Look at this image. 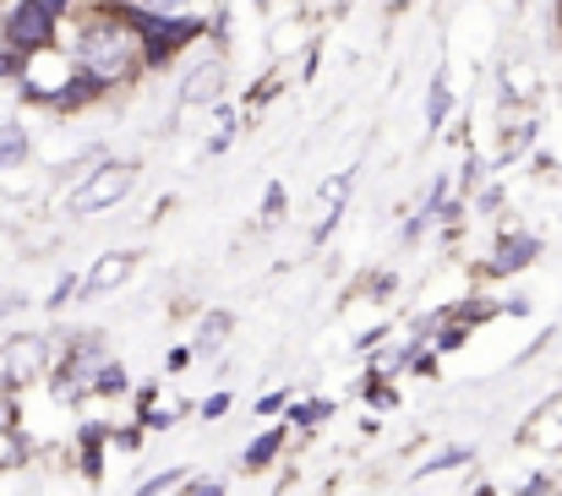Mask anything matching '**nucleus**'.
<instances>
[{
	"label": "nucleus",
	"mask_w": 562,
	"mask_h": 496,
	"mask_svg": "<svg viewBox=\"0 0 562 496\" xmlns=\"http://www.w3.org/2000/svg\"><path fill=\"white\" fill-rule=\"evenodd\" d=\"M132 180H137V169L132 165H99L77 191H71V213H99V207H115L126 191H132Z\"/></svg>",
	"instance_id": "nucleus-1"
},
{
	"label": "nucleus",
	"mask_w": 562,
	"mask_h": 496,
	"mask_svg": "<svg viewBox=\"0 0 562 496\" xmlns=\"http://www.w3.org/2000/svg\"><path fill=\"white\" fill-rule=\"evenodd\" d=\"M126 38L132 33H121V27H93L88 38H82V66H88V77L93 82H115L121 71H126Z\"/></svg>",
	"instance_id": "nucleus-2"
},
{
	"label": "nucleus",
	"mask_w": 562,
	"mask_h": 496,
	"mask_svg": "<svg viewBox=\"0 0 562 496\" xmlns=\"http://www.w3.org/2000/svg\"><path fill=\"white\" fill-rule=\"evenodd\" d=\"M44 365V338H5L0 343V382H27Z\"/></svg>",
	"instance_id": "nucleus-3"
},
{
	"label": "nucleus",
	"mask_w": 562,
	"mask_h": 496,
	"mask_svg": "<svg viewBox=\"0 0 562 496\" xmlns=\"http://www.w3.org/2000/svg\"><path fill=\"white\" fill-rule=\"evenodd\" d=\"M132 268H137V251H110V257L93 262V273H88L77 290H82V295H110V290H121V284L132 279Z\"/></svg>",
	"instance_id": "nucleus-4"
},
{
	"label": "nucleus",
	"mask_w": 562,
	"mask_h": 496,
	"mask_svg": "<svg viewBox=\"0 0 562 496\" xmlns=\"http://www.w3.org/2000/svg\"><path fill=\"white\" fill-rule=\"evenodd\" d=\"M49 22H55V16H49V11H38V5L27 0V5H16V11H11L5 38H11V44H44V38H49Z\"/></svg>",
	"instance_id": "nucleus-5"
},
{
	"label": "nucleus",
	"mask_w": 562,
	"mask_h": 496,
	"mask_svg": "<svg viewBox=\"0 0 562 496\" xmlns=\"http://www.w3.org/2000/svg\"><path fill=\"white\" fill-rule=\"evenodd\" d=\"M143 27H148V49L154 55H170L176 44H187L196 33V22H170V16H143Z\"/></svg>",
	"instance_id": "nucleus-6"
},
{
	"label": "nucleus",
	"mask_w": 562,
	"mask_h": 496,
	"mask_svg": "<svg viewBox=\"0 0 562 496\" xmlns=\"http://www.w3.org/2000/svg\"><path fill=\"white\" fill-rule=\"evenodd\" d=\"M536 251H541V246H536L530 235H514V240H503V246H497V257H492V268H497V273H514V268H525V262H536Z\"/></svg>",
	"instance_id": "nucleus-7"
},
{
	"label": "nucleus",
	"mask_w": 562,
	"mask_h": 496,
	"mask_svg": "<svg viewBox=\"0 0 562 496\" xmlns=\"http://www.w3.org/2000/svg\"><path fill=\"white\" fill-rule=\"evenodd\" d=\"M213 93H218V66H213V60H207V66H191L181 99H187V104H202V99H213Z\"/></svg>",
	"instance_id": "nucleus-8"
},
{
	"label": "nucleus",
	"mask_w": 562,
	"mask_h": 496,
	"mask_svg": "<svg viewBox=\"0 0 562 496\" xmlns=\"http://www.w3.org/2000/svg\"><path fill=\"white\" fill-rule=\"evenodd\" d=\"M22 159H27V132H22L16 121H5V126H0V169L22 165Z\"/></svg>",
	"instance_id": "nucleus-9"
},
{
	"label": "nucleus",
	"mask_w": 562,
	"mask_h": 496,
	"mask_svg": "<svg viewBox=\"0 0 562 496\" xmlns=\"http://www.w3.org/2000/svg\"><path fill=\"white\" fill-rule=\"evenodd\" d=\"M224 332H229V312H207V317H202V328H196V349H202V354H213V349L224 343Z\"/></svg>",
	"instance_id": "nucleus-10"
},
{
	"label": "nucleus",
	"mask_w": 562,
	"mask_h": 496,
	"mask_svg": "<svg viewBox=\"0 0 562 496\" xmlns=\"http://www.w3.org/2000/svg\"><path fill=\"white\" fill-rule=\"evenodd\" d=\"M279 442H284V431H268V437H257V442L246 448V470H262V464L279 453Z\"/></svg>",
	"instance_id": "nucleus-11"
},
{
	"label": "nucleus",
	"mask_w": 562,
	"mask_h": 496,
	"mask_svg": "<svg viewBox=\"0 0 562 496\" xmlns=\"http://www.w3.org/2000/svg\"><path fill=\"white\" fill-rule=\"evenodd\" d=\"M99 393H121L126 387V365L121 360H110V365H99V382H93Z\"/></svg>",
	"instance_id": "nucleus-12"
},
{
	"label": "nucleus",
	"mask_w": 562,
	"mask_h": 496,
	"mask_svg": "<svg viewBox=\"0 0 562 496\" xmlns=\"http://www.w3.org/2000/svg\"><path fill=\"white\" fill-rule=\"evenodd\" d=\"M448 104H453V99H448V82H442V77H437V82H431V104H426V121H431V126H437V121H442V115H448Z\"/></svg>",
	"instance_id": "nucleus-13"
},
{
	"label": "nucleus",
	"mask_w": 562,
	"mask_h": 496,
	"mask_svg": "<svg viewBox=\"0 0 562 496\" xmlns=\"http://www.w3.org/2000/svg\"><path fill=\"white\" fill-rule=\"evenodd\" d=\"M181 481H187L181 470H165L159 481H148V486H143V492H137V496H165V492H170V486H181Z\"/></svg>",
	"instance_id": "nucleus-14"
},
{
	"label": "nucleus",
	"mask_w": 562,
	"mask_h": 496,
	"mask_svg": "<svg viewBox=\"0 0 562 496\" xmlns=\"http://www.w3.org/2000/svg\"><path fill=\"white\" fill-rule=\"evenodd\" d=\"M464 459H470L464 448H448V453H442V459H431V464H426L420 475H437V470H448V464H464Z\"/></svg>",
	"instance_id": "nucleus-15"
},
{
	"label": "nucleus",
	"mask_w": 562,
	"mask_h": 496,
	"mask_svg": "<svg viewBox=\"0 0 562 496\" xmlns=\"http://www.w3.org/2000/svg\"><path fill=\"white\" fill-rule=\"evenodd\" d=\"M323 415H328V404H301L290 420H295V426H312V420H323Z\"/></svg>",
	"instance_id": "nucleus-16"
},
{
	"label": "nucleus",
	"mask_w": 562,
	"mask_h": 496,
	"mask_svg": "<svg viewBox=\"0 0 562 496\" xmlns=\"http://www.w3.org/2000/svg\"><path fill=\"white\" fill-rule=\"evenodd\" d=\"M77 284H82V279H60V284H55V295H49V306H66V301L77 295Z\"/></svg>",
	"instance_id": "nucleus-17"
},
{
	"label": "nucleus",
	"mask_w": 562,
	"mask_h": 496,
	"mask_svg": "<svg viewBox=\"0 0 562 496\" xmlns=\"http://www.w3.org/2000/svg\"><path fill=\"white\" fill-rule=\"evenodd\" d=\"M143 5H148V11H159V16H170V11H181L187 0H143Z\"/></svg>",
	"instance_id": "nucleus-18"
},
{
	"label": "nucleus",
	"mask_w": 562,
	"mask_h": 496,
	"mask_svg": "<svg viewBox=\"0 0 562 496\" xmlns=\"http://www.w3.org/2000/svg\"><path fill=\"white\" fill-rule=\"evenodd\" d=\"M33 5H38V11H49V16H55V11H66V5H71V0H33Z\"/></svg>",
	"instance_id": "nucleus-19"
},
{
	"label": "nucleus",
	"mask_w": 562,
	"mask_h": 496,
	"mask_svg": "<svg viewBox=\"0 0 562 496\" xmlns=\"http://www.w3.org/2000/svg\"><path fill=\"white\" fill-rule=\"evenodd\" d=\"M191 496H224V486H218V481H207V486H196Z\"/></svg>",
	"instance_id": "nucleus-20"
}]
</instances>
